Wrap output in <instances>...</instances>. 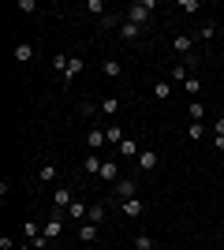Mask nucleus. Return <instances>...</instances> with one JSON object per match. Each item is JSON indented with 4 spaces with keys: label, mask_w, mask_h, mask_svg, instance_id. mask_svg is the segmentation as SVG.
<instances>
[{
    "label": "nucleus",
    "mask_w": 224,
    "mask_h": 250,
    "mask_svg": "<svg viewBox=\"0 0 224 250\" xmlns=\"http://www.w3.org/2000/svg\"><path fill=\"white\" fill-rule=\"evenodd\" d=\"M56 176H60V172H56L53 161H45V165L38 168V183H56Z\"/></svg>",
    "instance_id": "obj_10"
},
{
    "label": "nucleus",
    "mask_w": 224,
    "mask_h": 250,
    "mask_svg": "<svg viewBox=\"0 0 224 250\" xmlns=\"http://www.w3.org/2000/svg\"><path fill=\"white\" fill-rule=\"evenodd\" d=\"M217 135H224V116H217V127H213Z\"/></svg>",
    "instance_id": "obj_34"
},
{
    "label": "nucleus",
    "mask_w": 224,
    "mask_h": 250,
    "mask_svg": "<svg viewBox=\"0 0 224 250\" xmlns=\"http://www.w3.org/2000/svg\"><path fill=\"white\" fill-rule=\"evenodd\" d=\"M97 228H101V224H82V228H79V243H94Z\"/></svg>",
    "instance_id": "obj_18"
},
{
    "label": "nucleus",
    "mask_w": 224,
    "mask_h": 250,
    "mask_svg": "<svg viewBox=\"0 0 224 250\" xmlns=\"http://www.w3.org/2000/svg\"><path fill=\"white\" fill-rule=\"evenodd\" d=\"M101 165H105V161H101L97 153H90V157L82 161V172H86V176H101Z\"/></svg>",
    "instance_id": "obj_12"
},
{
    "label": "nucleus",
    "mask_w": 224,
    "mask_h": 250,
    "mask_svg": "<svg viewBox=\"0 0 224 250\" xmlns=\"http://www.w3.org/2000/svg\"><path fill=\"white\" fill-rule=\"evenodd\" d=\"M202 135H205V127H202V124H191V127H187V138H191V142H198Z\"/></svg>",
    "instance_id": "obj_29"
},
{
    "label": "nucleus",
    "mask_w": 224,
    "mask_h": 250,
    "mask_svg": "<svg viewBox=\"0 0 224 250\" xmlns=\"http://www.w3.org/2000/svg\"><path fill=\"white\" fill-rule=\"evenodd\" d=\"M135 250H153V239H149L146 231H139V235H135Z\"/></svg>",
    "instance_id": "obj_27"
},
{
    "label": "nucleus",
    "mask_w": 224,
    "mask_h": 250,
    "mask_svg": "<svg viewBox=\"0 0 224 250\" xmlns=\"http://www.w3.org/2000/svg\"><path fill=\"white\" fill-rule=\"evenodd\" d=\"M101 71H105V79H120L123 67H120V60H105V63H101Z\"/></svg>",
    "instance_id": "obj_19"
},
{
    "label": "nucleus",
    "mask_w": 224,
    "mask_h": 250,
    "mask_svg": "<svg viewBox=\"0 0 224 250\" xmlns=\"http://www.w3.org/2000/svg\"><path fill=\"white\" fill-rule=\"evenodd\" d=\"M15 250H38V247H34V243H22V247H15Z\"/></svg>",
    "instance_id": "obj_36"
},
{
    "label": "nucleus",
    "mask_w": 224,
    "mask_h": 250,
    "mask_svg": "<svg viewBox=\"0 0 224 250\" xmlns=\"http://www.w3.org/2000/svg\"><path fill=\"white\" fill-rule=\"evenodd\" d=\"M79 71H82V56H71V60H67V71H64V79L71 83V79H75Z\"/></svg>",
    "instance_id": "obj_21"
},
{
    "label": "nucleus",
    "mask_w": 224,
    "mask_h": 250,
    "mask_svg": "<svg viewBox=\"0 0 224 250\" xmlns=\"http://www.w3.org/2000/svg\"><path fill=\"white\" fill-rule=\"evenodd\" d=\"M183 90H187V97H198V94H202V79H194V75H191V79L183 83Z\"/></svg>",
    "instance_id": "obj_25"
},
{
    "label": "nucleus",
    "mask_w": 224,
    "mask_h": 250,
    "mask_svg": "<svg viewBox=\"0 0 224 250\" xmlns=\"http://www.w3.org/2000/svg\"><path fill=\"white\" fill-rule=\"evenodd\" d=\"M153 94H157V101H168V97H172V83H168V79H157Z\"/></svg>",
    "instance_id": "obj_16"
},
{
    "label": "nucleus",
    "mask_w": 224,
    "mask_h": 250,
    "mask_svg": "<svg viewBox=\"0 0 224 250\" xmlns=\"http://www.w3.org/2000/svg\"><path fill=\"white\" fill-rule=\"evenodd\" d=\"M30 60H34V45L19 42V45H15V63H30Z\"/></svg>",
    "instance_id": "obj_11"
},
{
    "label": "nucleus",
    "mask_w": 224,
    "mask_h": 250,
    "mask_svg": "<svg viewBox=\"0 0 224 250\" xmlns=\"http://www.w3.org/2000/svg\"><path fill=\"white\" fill-rule=\"evenodd\" d=\"M97 108H101L105 116H116V112H120V97H105V101L97 104Z\"/></svg>",
    "instance_id": "obj_23"
},
{
    "label": "nucleus",
    "mask_w": 224,
    "mask_h": 250,
    "mask_svg": "<svg viewBox=\"0 0 224 250\" xmlns=\"http://www.w3.org/2000/svg\"><path fill=\"white\" fill-rule=\"evenodd\" d=\"M86 146L94 149V153H97V149H101V146H108V138H105V127H94V131L86 135Z\"/></svg>",
    "instance_id": "obj_7"
},
{
    "label": "nucleus",
    "mask_w": 224,
    "mask_h": 250,
    "mask_svg": "<svg viewBox=\"0 0 224 250\" xmlns=\"http://www.w3.org/2000/svg\"><path fill=\"white\" fill-rule=\"evenodd\" d=\"M187 79H191V75H187V63H176L168 71V83H187Z\"/></svg>",
    "instance_id": "obj_20"
},
{
    "label": "nucleus",
    "mask_w": 224,
    "mask_h": 250,
    "mask_svg": "<svg viewBox=\"0 0 224 250\" xmlns=\"http://www.w3.org/2000/svg\"><path fill=\"white\" fill-rule=\"evenodd\" d=\"M180 8L187 11V15H191V11H198V8H202V0H180Z\"/></svg>",
    "instance_id": "obj_30"
},
{
    "label": "nucleus",
    "mask_w": 224,
    "mask_h": 250,
    "mask_svg": "<svg viewBox=\"0 0 224 250\" xmlns=\"http://www.w3.org/2000/svg\"><path fill=\"white\" fill-rule=\"evenodd\" d=\"M86 213H90V206H86V202H79V198H75L71 209H67V217H71V220H82Z\"/></svg>",
    "instance_id": "obj_17"
},
{
    "label": "nucleus",
    "mask_w": 224,
    "mask_h": 250,
    "mask_svg": "<svg viewBox=\"0 0 224 250\" xmlns=\"http://www.w3.org/2000/svg\"><path fill=\"white\" fill-rule=\"evenodd\" d=\"M120 209H123V217H127V220H139L142 213H146V206H142L139 198H127V202H120Z\"/></svg>",
    "instance_id": "obj_5"
},
{
    "label": "nucleus",
    "mask_w": 224,
    "mask_h": 250,
    "mask_svg": "<svg viewBox=\"0 0 224 250\" xmlns=\"http://www.w3.org/2000/svg\"><path fill=\"white\" fill-rule=\"evenodd\" d=\"M142 30H146V26H135V22H127V19H123V26H120V38H123V42H139V38H142Z\"/></svg>",
    "instance_id": "obj_9"
},
{
    "label": "nucleus",
    "mask_w": 224,
    "mask_h": 250,
    "mask_svg": "<svg viewBox=\"0 0 224 250\" xmlns=\"http://www.w3.org/2000/svg\"><path fill=\"white\" fill-rule=\"evenodd\" d=\"M149 11H157V0H135V4L127 8V22L146 26V22H149Z\"/></svg>",
    "instance_id": "obj_1"
},
{
    "label": "nucleus",
    "mask_w": 224,
    "mask_h": 250,
    "mask_svg": "<svg viewBox=\"0 0 224 250\" xmlns=\"http://www.w3.org/2000/svg\"><path fill=\"white\" fill-rule=\"evenodd\" d=\"M116 149H120V153H123V157H127V161H139V153H142V146H139V138H131V135L123 138V142H120Z\"/></svg>",
    "instance_id": "obj_4"
},
{
    "label": "nucleus",
    "mask_w": 224,
    "mask_h": 250,
    "mask_svg": "<svg viewBox=\"0 0 224 250\" xmlns=\"http://www.w3.org/2000/svg\"><path fill=\"white\" fill-rule=\"evenodd\" d=\"M135 165H139L142 172H149V168H157V153H153V149H142V153H139V161H135Z\"/></svg>",
    "instance_id": "obj_14"
},
{
    "label": "nucleus",
    "mask_w": 224,
    "mask_h": 250,
    "mask_svg": "<svg viewBox=\"0 0 224 250\" xmlns=\"http://www.w3.org/2000/svg\"><path fill=\"white\" fill-rule=\"evenodd\" d=\"M101 220H105V206H101V202H94V206H90V213H86V224H101Z\"/></svg>",
    "instance_id": "obj_15"
},
{
    "label": "nucleus",
    "mask_w": 224,
    "mask_h": 250,
    "mask_svg": "<svg viewBox=\"0 0 224 250\" xmlns=\"http://www.w3.org/2000/svg\"><path fill=\"white\" fill-rule=\"evenodd\" d=\"M187 112H191V124H202L205 108H202V101H187Z\"/></svg>",
    "instance_id": "obj_22"
},
{
    "label": "nucleus",
    "mask_w": 224,
    "mask_h": 250,
    "mask_svg": "<svg viewBox=\"0 0 224 250\" xmlns=\"http://www.w3.org/2000/svg\"><path fill=\"white\" fill-rule=\"evenodd\" d=\"M86 11H94V15H101V11H105V4H101V0H86Z\"/></svg>",
    "instance_id": "obj_31"
},
{
    "label": "nucleus",
    "mask_w": 224,
    "mask_h": 250,
    "mask_svg": "<svg viewBox=\"0 0 224 250\" xmlns=\"http://www.w3.org/2000/svg\"><path fill=\"white\" fill-rule=\"evenodd\" d=\"M198 34H202V38H213L217 26H213V22H202V30H198Z\"/></svg>",
    "instance_id": "obj_33"
},
{
    "label": "nucleus",
    "mask_w": 224,
    "mask_h": 250,
    "mask_svg": "<svg viewBox=\"0 0 224 250\" xmlns=\"http://www.w3.org/2000/svg\"><path fill=\"white\" fill-rule=\"evenodd\" d=\"M67 60H71V56H64V52H56V56H53V67H56L60 75H64V71H67Z\"/></svg>",
    "instance_id": "obj_28"
},
{
    "label": "nucleus",
    "mask_w": 224,
    "mask_h": 250,
    "mask_svg": "<svg viewBox=\"0 0 224 250\" xmlns=\"http://www.w3.org/2000/svg\"><path fill=\"white\" fill-rule=\"evenodd\" d=\"M41 231L49 235V239H56V235L64 231V209H53V217H49V220L41 224Z\"/></svg>",
    "instance_id": "obj_3"
},
{
    "label": "nucleus",
    "mask_w": 224,
    "mask_h": 250,
    "mask_svg": "<svg viewBox=\"0 0 224 250\" xmlns=\"http://www.w3.org/2000/svg\"><path fill=\"white\" fill-rule=\"evenodd\" d=\"M19 11H26V15H34V11H38V4H34V0H19Z\"/></svg>",
    "instance_id": "obj_32"
},
{
    "label": "nucleus",
    "mask_w": 224,
    "mask_h": 250,
    "mask_svg": "<svg viewBox=\"0 0 224 250\" xmlns=\"http://www.w3.org/2000/svg\"><path fill=\"white\" fill-rule=\"evenodd\" d=\"M101 179H105V183H112V187L123 179V176H120V165H116V161H105V165H101Z\"/></svg>",
    "instance_id": "obj_6"
},
{
    "label": "nucleus",
    "mask_w": 224,
    "mask_h": 250,
    "mask_svg": "<svg viewBox=\"0 0 224 250\" xmlns=\"http://www.w3.org/2000/svg\"><path fill=\"white\" fill-rule=\"evenodd\" d=\"M105 138H108V146H120V142L127 138V131H123V127H116V124H108V127H105Z\"/></svg>",
    "instance_id": "obj_13"
},
{
    "label": "nucleus",
    "mask_w": 224,
    "mask_h": 250,
    "mask_svg": "<svg viewBox=\"0 0 224 250\" xmlns=\"http://www.w3.org/2000/svg\"><path fill=\"white\" fill-rule=\"evenodd\" d=\"M116 194H120V202L139 198V179H135V176H123V179L116 183Z\"/></svg>",
    "instance_id": "obj_2"
},
{
    "label": "nucleus",
    "mask_w": 224,
    "mask_h": 250,
    "mask_svg": "<svg viewBox=\"0 0 224 250\" xmlns=\"http://www.w3.org/2000/svg\"><path fill=\"white\" fill-rule=\"evenodd\" d=\"M217 149H221V153H224V135H217Z\"/></svg>",
    "instance_id": "obj_35"
},
{
    "label": "nucleus",
    "mask_w": 224,
    "mask_h": 250,
    "mask_svg": "<svg viewBox=\"0 0 224 250\" xmlns=\"http://www.w3.org/2000/svg\"><path fill=\"white\" fill-rule=\"evenodd\" d=\"M22 235H26V243H38V239H41V231H38V224H34V220H26V224H22Z\"/></svg>",
    "instance_id": "obj_24"
},
{
    "label": "nucleus",
    "mask_w": 224,
    "mask_h": 250,
    "mask_svg": "<svg viewBox=\"0 0 224 250\" xmlns=\"http://www.w3.org/2000/svg\"><path fill=\"white\" fill-rule=\"evenodd\" d=\"M71 202H75V194H71L67 187L53 190V209H71Z\"/></svg>",
    "instance_id": "obj_8"
},
{
    "label": "nucleus",
    "mask_w": 224,
    "mask_h": 250,
    "mask_svg": "<svg viewBox=\"0 0 224 250\" xmlns=\"http://www.w3.org/2000/svg\"><path fill=\"white\" fill-rule=\"evenodd\" d=\"M172 49H176V52H191V38H187V34L172 38Z\"/></svg>",
    "instance_id": "obj_26"
}]
</instances>
